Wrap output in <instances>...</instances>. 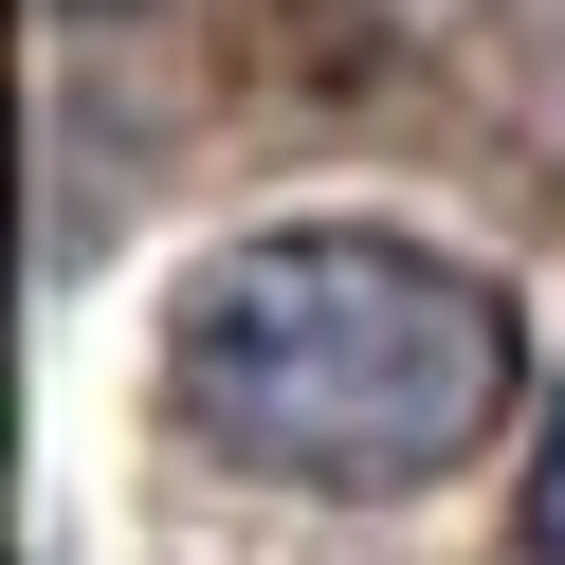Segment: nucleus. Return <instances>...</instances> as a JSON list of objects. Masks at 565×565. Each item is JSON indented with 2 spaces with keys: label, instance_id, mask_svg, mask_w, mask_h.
Listing matches in <instances>:
<instances>
[{
  "label": "nucleus",
  "instance_id": "f257e3e1",
  "mask_svg": "<svg viewBox=\"0 0 565 565\" xmlns=\"http://www.w3.org/2000/svg\"><path fill=\"white\" fill-rule=\"evenodd\" d=\"M164 402L220 475L256 492H438L511 438L529 402V347L511 310L475 292L456 256L383 220H274V237H220L164 310Z\"/></svg>",
  "mask_w": 565,
  "mask_h": 565
},
{
  "label": "nucleus",
  "instance_id": "f03ea898",
  "mask_svg": "<svg viewBox=\"0 0 565 565\" xmlns=\"http://www.w3.org/2000/svg\"><path fill=\"white\" fill-rule=\"evenodd\" d=\"M529 565H565V402H547V438H529Z\"/></svg>",
  "mask_w": 565,
  "mask_h": 565
}]
</instances>
